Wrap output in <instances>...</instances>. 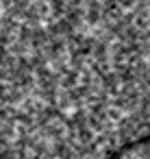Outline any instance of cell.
Wrapping results in <instances>:
<instances>
[{"label": "cell", "mask_w": 150, "mask_h": 159, "mask_svg": "<svg viewBox=\"0 0 150 159\" xmlns=\"http://www.w3.org/2000/svg\"><path fill=\"white\" fill-rule=\"evenodd\" d=\"M150 142V0H0V159H120Z\"/></svg>", "instance_id": "1"}, {"label": "cell", "mask_w": 150, "mask_h": 159, "mask_svg": "<svg viewBox=\"0 0 150 159\" xmlns=\"http://www.w3.org/2000/svg\"><path fill=\"white\" fill-rule=\"evenodd\" d=\"M120 159H150V142H143V144L133 146V148L126 150Z\"/></svg>", "instance_id": "2"}]
</instances>
